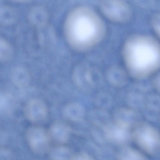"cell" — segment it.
Segmentation results:
<instances>
[{
	"label": "cell",
	"mask_w": 160,
	"mask_h": 160,
	"mask_svg": "<svg viewBox=\"0 0 160 160\" xmlns=\"http://www.w3.org/2000/svg\"><path fill=\"white\" fill-rule=\"evenodd\" d=\"M102 19L93 10L84 6L77 7L68 14L64 31L69 44L75 49L85 50L92 48L103 38L105 32Z\"/></svg>",
	"instance_id": "1"
},
{
	"label": "cell",
	"mask_w": 160,
	"mask_h": 160,
	"mask_svg": "<svg viewBox=\"0 0 160 160\" xmlns=\"http://www.w3.org/2000/svg\"><path fill=\"white\" fill-rule=\"evenodd\" d=\"M122 56L129 71L138 76L152 73L159 67L160 47L154 38L145 35L131 36L125 41Z\"/></svg>",
	"instance_id": "2"
},
{
	"label": "cell",
	"mask_w": 160,
	"mask_h": 160,
	"mask_svg": "<svg viewBox=\"0 0 160 160\" xmlns=\"http://www.w3.org/2000/svg\"><path fill=\"white\" fill-rule=\"evenodd\" d=\"M132 135L138 146L146 153L152 156L159 153V134L154 128L146 124L139 125L135 128Z\"/></svg>",
	"instance_id": "3"
},
{
	"label": "cell",
	"mask_w": 160,
	"mask_h": 160,
	"mask_svg": "<svg viewBox=\"0 0 160 160\" xmlns=\"http://www.w3.org/2000/svg\"><path fill=\"white\" fill-rule=\"evenodd\" d=\"M103 14L110 20L118 23L127 22L132 16L129 5L122 1H103L100 3Z\"/></svg>",
	"instance_id": "4"
},
{
	"label": "cell",
	"mask_w": 160,
	"mask_h": 160,
	"mask_svg": "<svg viewBox=\"0 0 160 160\" xmlns=\"http://www.w3.org/2000/svg\"><path fill=\"white\" fill-rule=\"evenodd\" d=\"M28 142L32 151L38 155L48 152L51 142L48 132L38 126L29 128L26 134Z\"/></svg>",
	"instance_id": "5"
},
{
	"label": "cell",
	"mask_w": 160,
	"mask_h": 160,
	"mask_svg": "<svg viewBox=\"0 0 160 160\" xmlns=\"http://www.w3.org/2000/svg\"><path fill=\"white\" fill-rule=\"evenodd\" d=\"M128 127L124 124L107 127L104 134L106 140L121 146L127 145L132 138Z\"/></svg>",
	"instance_id": "6"
},
{
	"label": "cell",
	"mask_w": 160,
	"mask_h": 160,
	"mask_svg": "<svg viewBox=\"0 0 160 160\" xmlns=\"http://www.w3.org/2000/svg\"><path fill=\"white\" fill-rule=\"evenodd\" d=\"M26 118L32 122L40 121L46 116L47 110L46 106L41 100L36 98L29 100L26 104L24 109Z\"/></svg>",
	"instance_id": "7"
},
{
	"label": "cell",
	"mask_w": 160,
	"mask_h": 160,
	"mask_svg": "<svg viewBox=\"0 0 160 160\" xmlns=\"http://www.w3.org/2000/svg\"><path fill=\"white\" fill-rule=\"evenodd\" d=\"M48 133L51 142L56 145H64L70 139L71 129L66 123L56 121L52 124Z\"/></svg>",
	"instance_id": "8"
},
{
	"label": "cell",
	"mask_w": 160,
	"mask_h": 160,
	"mask_svg": "<svg viewBox=\"0 0 160 160\" xmlns=\"http://www.w3.org/2000/svg\"><path fill=\"white\" fill-rule=\"evenodd\" d=\"M116 157L117 160H148L143 153L127 145L121 146Z\"/></svg>",
	"instance_id": "9"
},
{
	"label": "cell",
	"mask_w": 160,
	"mask_h": 160,
	"mask_svg": "<svg viewBox=\"0 0 160 160\" xmlns=\"http://www.w3.org/2000/svg\"><path fill=\"white\" fill-rule=\"evenodd\" d=\"M48 153L51 160H71L74 153L64 145H56L51 147Z\"/></svg>",
	"instance_id": "10"
},
{
	"label": "cell",
	"mask_w": 160,
	"mask_h": 160,
	"mask_svg": "<svg viewBox=\"0 0 160 160\" xmlns=\"http://www.w3.org/2000/svg\"><path fill=\"white\" fill-rule=\"evenodd\" d=\"M84 113V108L81 104L73 102L68 104L63 110L64 116L69 120L78 121L82 119Z\"/></svg>",
	"instance_id": "11"
},
{
	"label": "cell",
	"mask_w": 160,
	"mask_h": 160,
	"mask_svg": "<svg viewBox=\"0 0 160 160\" xmlns=\"http://www.w3.org/2000/svg\"><path fill=\"white\" fill-rule=\"evenodd\" d=\"M11 77L14 83L21 88L27 87L30 81L28 72L24 68L21 67H18L13 70Z\"/></svg>",
	"instance_id": "12"
},
{
	"label": "cell",
	"mask_w": 160,
	"mask_h": 160,
	"mask_svg": "<svg viewBox=\"0 0 160 160\" xmlns=\"http://www.w3.org/2000/svg\"><path fill=\"white\" fill-rule=\"evenodd\" d=\"M17 18V13L14 8L8 6L0 7V23L9 25L14 23Z\"/></svg>",
	"instance_id": "13"
},
{
	"label": "cell",
	"mask_w": 160,
	"mask_h": 160,
	"mask_svg": "<svg viewBox=\"0 0 160 160\" xmlns=\"http://www.w3.org/2000/svg\"><path fill=\"white\" fill-rule=\"evenodd\" d=\"M74 81L77 85L82 89H85L90 82V76L88 71L82 67H79L73 74Z\"/></svg>",
	"instance_id": "14"
},
{
	"label": "cell",
	"mask_w": 160,
	"mask_h": 160,
	"mask_svg": "<svg viewBox=\"0 0 160 160\" xmlns=\"http://www.w3.org/2000/svg\"><path fill=\"white\" fill-rule=\"evenodd\" d=\"M13 49L9 42L0 36V61L10 60L13 55Z\"/></svg>",
	"instance_id": "15"
},
{
	"label": "cell",
	"mask_w": 160,
	"mask_h": 160,
	"mask_svg": "<svg viewBox=\"0 0 160 160\" xmlns=\"http://www.w3.org/2000/svg\"><path fill=\"white\" fill-rule=\"evenodd\" d=\"M11 98L8 94L0 92V112L8 111L12 105Z\"/></svg>",
	"instance_id": "16"
},
{
	"label": "cell",
	"mask_w": 160,
	"mask_h": 160,
	"mask_svg": "<svg viewBox=\"0 0 160 160\" xmlns=\"http://www.w3.org/2000/svg\"><path fill=\"white\" fill-rule=\"evenodd\" d=\"M71 160H94L93 158L88 153L84 152H80L74 153Z\"/></svg>",
	"instance_id": "17"
},
{
	"label": "cell",
	"mask_w": 160,
	"mask_h": 160,
	"mask_svg": "<svg viewBox=\"0 0 160 160\" xmlns=\"http://www.w3.org/2000/svg\"><path fill=\"white\" fill-rule=\"evenodd\" d=\"M152 25L158 35H159V17L156 15L153 18L152 20Z\"/></svg>",
	"instance_id": "18"
}]
</instances>
